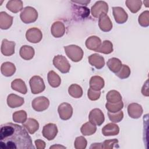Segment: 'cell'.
<instances>
[{"label":"cell","mask_w":149,"mask_h":149,"mask_svg":"<svg viewBox=\"0 0 149 149\" xmlns=\"http://www.w3.org/2000/svg\"><path fill=\"white\" fill-rule=\"evenodd\" d=\"M68 93L70 96L74 98H79L83 95L82 88L77 84H71L68 88Z\"/></svg>","instance_id":"obj_31"},{"label":"cell","mask_w":149,"mask_h":149,"mask_svg":"<svg viewBox=\"0 0 149 149\" xmlns=\"http://www.w3.org/2000/svg\"><path fill=\"white\" fill-rule=\"evenodd\" d=\"M42 133L43 136L48 140H53L58 133V128L55 124L49 123L45 125L42 129Z\"/></svg>","instance_id":"obj_11"},{"label":"cell","mask_w":149,"mask_h":149,"mask_svg":"<svg viewBox=\"0 0 149 149\" xmlns=\"http://www.w3.org/2000/svg\"><path fill=\"white\" fill-rule=\"evenodd\" d=\"M106 99L108 102L116 103L122 101V96L119 92L116 90H110L106 95Z\"/></svg>","instance_id":"obj_32"},{"label":"cell","mask_w":149,"mask_h":149,"mask_svg":"<svg viewBox=\"0 0 149 149\" xmlns=\"http://www.w3.org/2000/svg\"><path fill=\"white\" fill-rule=\"evenodd\" d=\"M97 130V127L95 125L92 123L90 122H87L84 123L81 128V133L84 136H90L95 133Z\"/></svg>","instance_id":"obj_30"},{"label":"cell","mask_w":149,"mask_h":149,"mask_svg":"<svg viewBox=\"0 0 149 149\" xmlns=\"http://www.w3.org/2000/svg\"><path fill=\"white\" fill-rule=\"evenodd\" d=\"M87 142L83 136L77 137L75 139L74 146L76 149H84L86 148Z\"/></svg>","instance_id":"obj_41"},{"label":"cell","mask_w":149,"mask_h":149,"mask_svg":"<svg viewBox=\"0 0 149 149\" xmlns=\"http://www.w3.org/2000/svg\"><path fill=\"white\" fill-rule=\"evenodd\" d=\"M6 8L10 12L16 13L23 9V2L20 0H10L7 2Z\"/></svg>","instance_id":"obj_29"},{"label":"cell","mask_w":149,"mask_h":149,"mask_svg":"<svg viewBox=\"0 0 149 149\" xmlns=\"http://www.w3.org/2000/svg\"><path fill=\"white\" fill-rule=\"evenodd\" d=\"M105 107L108 112L115 113L121 111V109L123 108V103L122 101L116 103L107 102L105 104Z\"/></svg>","instance_id":"obj_36"},{"label":"cell","mask_w":149,"mask_h":149,"mask_svg":"<svg viewBox=\"0 0 149 149\" xmlns=\"http://www.w3.org/2000/svg\"><path fill=\"white\" fill-rule=\"evenodd\" d=\"M118 143V140L116 139L106 140L103 143H101V148L112 149L113 148V146Z\"/></svg>","instance_id":"obj_42"},{"label":"cell","mask_w":149,"mask_h":149,"mask_svg":"<svg viewBox=\"0 0 149 149\" xmlns=\"http://www.w3.org/2000/svg\"><path fill=\"white\" fill-rule=\"evenodd\" d=\"M47 79L49 84L54 88L59 87L61 83V77L53 70H51L48 73Z\"/></svg>","instance_id":"obj_27"},{"label":"cell","mask_w":149,"mask_h":149,"mask_svg":"<svg viewBox=\"0 0 149 149\" xmlns=\"http://www.w3.org/2000/svg\"><path fill=\"white\" fill-rule=\"evenodd\" d=\"M1 72L3 76L6 77H10L15 73L16 67L13 63L5 62L1 65Z\"/></svg>","instance_id":"obj_25"},{"label":"cell","mask_w":149,"mask_h":149,"mask_svg":"<svg viewBox=\"0 0 149 149\" xmlns=\"http://www.w3.org/2000/svg\"><path fill=\"white\" fill-rule=\"evenodd\" d=\"M27 40L31 43H38L42 38V34L41 30L37 27H32L28 29L26 33Z\"/></svg>","instance_id":"obj_10"},{"label":"cell","mask_w":149,"mask_h":149,"mask_svg":"<svg viewBox=\"0 0 149 149\" xmlns=\"http://www.w3.org/2000/svg\"><path fill=\"white\" fill-rule=\"evenodd\" d=\"M23 126L31 134H34L39 128V123L37 120L33 118H29L23 123Z\"/></svg>","instance_id":"obj_26"},{"label":"cell","mask_w":149,"mask_h":149,"mask_svg":"<svg viewBox=\"0 0 149 149\" xmlns=\"http://www.w3.org/2000/svg\"><path fill=\"white\" fill-rule=\"evenodd\" d=\"M12 118L15 122L23 123L27 120V113L24 110L16 111L13 113Z\"/></svg>","instance_id":"obj_35"},{"label":"cell","mask_w":149,"mask_h":149,"mask_svg":"<svg viewBox=\"0 0 149 149\" xmlns=\"http://www.w3.org/2000/svg\"><path fill=\"white\" fill-rule=\"evenodd\" d=\"M101 44V39L95 36L89 37L86 41V46L90 50L96 51Z\"/></svg>","instance_id":"obj_22"},{"label":"cell","mask_w":149,"mask_h":149,"mask_svg":"<svg viewBox=\"0 0 149 149\" xmlns=\"http://www.w3.org/2000/svg\"><path fill=\"white\" fill-rule=\"evenodd\" d=\"M148 3H149V1H144V3L145 4L146 7H148Z\"/></svg>","instance_id":"obj_49"},{"label":"cell","mask_w":149,"mask_h":149,"mask_svg":"<svg viewBox=\"0 0 149 149\" xmlns=\"http://www.w3.org/2000/svg\"><path fill=\"white\" fill-rule=\"evenodd\" d=\"M125 3L130 11L133 13L137 12L142 5V2L140 0H127Z\"/></svg>","instance_id":"obj_33"},{"label":"cell","mask_w":149,"mask_h":149,"mask_svg":"<svg viewBox=\"0 0 149 149\" xmlns=\"http://www.w3.org/2000/svg\"><path fill=\"white\" fill-rule=\"evenodd\" d=\"M119 133L118 125L113 123H109L105 125L102 129V133L104 136H116Z\"/></svg>","instance_id":"obj_20"},{"label":"cell","mask_w":149,"mask_h":149,"mask_svg":"<svg viewBox=\"0 0 149 149\" xmlns=\"http://www.w3.org/2000/svg\"><path fill=\"white\" fill-rule=\"evenodd\" d=\"M98 26L104 32L109 31L112 29V23L107 13H102L99 16Z\"/></svg>","instance_id":"obj_13"},{"label":"cell","mask_w":149,"mask_h":149,"mask_svg":"<svg viewBox=\"0 0 149 149\" xmlns=\"http://www.w3.org/2000/svg\"><path fill=\"white\" fill-rule=\"evenodd\" d=\"M113 51V44L109 40H105L101 43L100 47L96 52H101L104 54H109Z\"/></svg>","instance_id":"obj_34"},{"label":"cell","mask_w":149,"mask_h":149,"mask_svg":"<svg viewBox=\"0 0 149 149\" xmlns=\"http://www.w3.org/2000/svg\"><path fill=\"white\" fill-rule=\"evenodd\" d=\"M11 87L13 90L21 94H26L27 92V86L24 81L21 79H16L11 83Z\"/></svg>","instance_id":"obj_24"},{"label":"cell","mask_w":149,"mask_h":149,"mask_svg":"<svg viewBox=\"0 0 149 149\" xmlns=\"http://www.w3.org/2000/svg\"><path fill=\"white\" fill-rule=\"evenodd\" d=\"M37 149H44L45 147V143L42 140L37 139L34 141Z\"/></svg>","instance_id":"obj_45"},{"label":"cell","mask_w":149,"mask_h":149,"mask_svg":"<svg viewBox=\"0 0 149 149\" xmlns=\"http://www.w3.org/2000/svg\"><path fill=\"white\" fill-rule=\"evenodd\" d=\"M49 148H66V147L63 146H61L59 144H56V145L51 146Z\"/></svg>","instance_id":"obj_48"},{"label":"cell","mask_w":149,"mask_h":149,"mask_svg":"<svg viewBox=\"0 0 149 149\" xmlns=\"http://www.w3.org/2000/svg\"><path fill=\"white\" fill-rule=\"evenodd\" d=\"M141 93L143 95L148 97L149 95L148 92V80H147L145 82L144 84L143 85L142 89H141Z\"/></svg>","instance_id":"obj_44"},{"label":"cell","mask_w":149,"mask_h":149,"mask_svg":"<svg viewBox=\"0 0 149 149\" xmlns=\"http://www.w3.org/2000/svg\"><path fill=\"white\" fill-rule=\"evenodd\" d=\"M108 11V3L102 1H97L91 8V13L93 17H99L101 14L107 13Z\"/></svg>","instance_id":"obj_8"},{"label":"cell","mask_w":149,"mask_h":149,"mask_svg":"<svg viewBox=\"0 0 149 149\" xmlns=\"http://www.w3.org/2000/svg\"><path fill=\"white\" fill-rule=\"evenodd\" d=\"M101 95L100 91L93 90L91 88H89L87 92V96L88 98L91 101H95L100 98Z\"/></svg>","instance_id":"obj_43"},{"label":"cell","mask_w":149,"mask_h":149,"mask_svg":"<svg viewBox=\"0 0 149 149\" xmlns=\"http://www.w3.org/2000/svg\"><path fill=\"white\" fill-rule=\"evenodd\" d=\"M112 12L115 20L117 23L123 24L127 20L128 15L123 8L119 6L113 7Z\"/></svg>","instance_id":"obj_12"},{"label":"cell","mask_w":149,"mask_h":149,"mask_svg":"<svg viewBox=\"0 0 149 149\" xmlns=\"http://www.w3.org/2000/svg\"><path fill=\"white\" fill-rule=\"evenodd\" d=\"M90 148H101V143H93Z\"/></svg>","instance_id":"obj_47"},{"label":"cell","mask_w":149,"mask_h":149,"mask_svg":"<svg viewBox=\"0 0 149 149\" xmlns=\"http://www.w3.org/2000/svg\"><path fill=\"white\" fill-rule=\"evenodd\" d=\"M88 59L89 63L97 69L102 68L105 65L104 57L98 54H91L88 56Z\"/></svg>","instance_id":"obj_17"},{"label":"cell","mask_w":149,"mask_h":149,"mask_svg":"<svg viewBox=\"0 0 149 149\" xmlns=\"http://www.w3.org/2000/svg\"><path fill=\"white\" fill-rule=\"evenodd\" d=\"M107 65L109 70L115 73H117L120 69L122 66L121 61L116 58H112L109 59L107 62Z\"/></svg>","instance_id":"obj_28"},{"label":"cell","mask_w":149,"mask_h":149,"mask_svg":"<svg viewBox=\"0 0 149 149\" xmlns=\"http://www.w3.org/2000/svg\"><path fill=\"white\" fill-rule=\"evenodd\" d=\"M34 54V49L32 47L27 45H23L19 51L20 56L24 60L29 61L31 59L33 58Z\"/></svg>","instance_id":"obj_23"},{"label":"cell","mask_w":149,"mask_h":149,"mask_svg":"<svg viewBox=\"0 0 149 149\" xmlns=\"http://www.w3.org/2000/svg\"><path fill=\"white\" fill-rule=\"evenodd\" d=\"M53 65L61 73H68L70 69V65L68 59L63 55H58L53 59Z\"/></svg>","instance_id":"obj_4"},{"label":"cell","mask_w":149,"mask_h":149,"mask_svg":"<svg viewBox=\"0 0 149 149\" xmlns=\"http://www.w3.org/2000/svg\"><path fill=\"white\" fill-rule=\"evenodd\" d=\"M20 17L21 20L26 24L33 23L37 19L38 12L35 8L31 6H26L22 10Z\"/></svg>","instance_id":"obj_3"},{"label":"cell","mask_w":149,"mask_h":149,"mask_svg":"<svg viewBox=\"0 0 149 149\" xmlns=\"http://www.w3.org/2000/svg\"><path fill=\"white\" fill-rule=\"evenodd\" d=\"M141 105L137 103L130 104L127 107V112L129 116L133 119L139 118L143 113Z\"/></svg>","instance_id":"obj_15"},{"label":"cell","mask_w":149,"mask_h":149,"mask_svg":"<svg viewBox=\"0 0 149 149\" xmlns=\"http://www.w3.org/2000/svg\"><path fill=\"white\" fill-rule=\"evenodd\" d=\"M15 42L14 41H8L7 39H3L2 41L1 51L5 56H11L15 53Z\"/></svg>","instance_id":"obj_14"},{"label":"cell","mask_w":149,"mask_h":149,"mask_svg":"<svg viewBox=\"0 0 149 149\" xmlns=\"http://www.w3.org/2000/svg\"><path fill=\"white\" fill-rule=\"evenodd\" d=\"M0 146L3 149L34 148L31 138L25 128L11 122L1 126Z\"/></svg>","instance_id":"obj_1"},{"label":"cell","mask_w":149,"mask_h":149,"mask_svg":"<svg viewBox=\"0 0 149 149\" xmlns=\"http://www.w3.org/2000/svg\"><path fill=\"white\" fill-rule=\"evenodd\" d=\"M29 84L31 91L34 94H39L45 88L44 80L39 76H34L31 77L29 80Z\"/></svg>","instance_id":"obj_5"},{"label":"cell","mask_w":149,"mask_h":149,"mask_svg":"<svg viewBox=\"0 0 149 149\" xmlns=\"http://www.w3.org/2000/svg\"><path fill=\"white\" fill-rule=\"evenodd\" d=\"M74 14L76 16L81 17L82 19L85 18L89 16L90 10L88 8L85 6H76L74 8Z\"/></svg>","instance_id":"obj_37"},{"label":"cell","mask_w":149,"mask_h":149,"mask_svg":"<svg viewBox=\"0 0 149 149\" xmlns=\"http://www.w3.org/2000/svg\"><path fill=\"white\" fill-rule=\"evenodd\" d=\"M90 88L93 90L100 91L104 87L105 84L104 80L103 78L99 76H92L89 81Z\"/></svg>","instance_id":"obj_21"},{"label":"cell","mask_w":149,"mask_h":149,"mask_svg":"<svg viewBox=\"0 0 149 149\" xmlns=\"http://www.w3.org/2000/svg\"><path fill=\"white\" fill-rule=\"evenodd\" d=\"M64 49L68 57L73 62H79L83 57V51L80 47L77 45L72 44L65 46Z\"/></svg>","instance_id":"obj_2"},{"label":"cell","mask_w":149,"mask_h":149,"mask_svg":"<svg viewBox=\"0 0 149 149\" xmlns=\"http://www.w3.org/2000/svg\"><path fill=\"white\" fill-rule=\"evenodd\" d=\"M139 23L143 27H148L149 26V11L146 10L142 12L139 16Z\"/></svg>","instance_id":"obj_39"},{"label":"cell","mask_w":149,"mask_h":149,"mask_svg":"<svg viewBox=\"0 0 149 149\" xmlns=\"http://www.w3.org/2000/svg\"><path fill=\"white\" fill-rule=\"evenodd\" d=\"M72 2H74L75 3H78V4H80L81 5H87L88 3H89L90 2V1H72Z\"/></svg>","instance_id":"obj_46"},{"label":"cell","mask_w":149,"mask_h":149,"mask_svg":"<svg viewBox=\"0 0 149 149\" xmlns=\"http://www.w3.org/2000/svg\"><path fill=\"white\" fill-rule=\"evenodd\" d=\"M108 115L110 120L113 123L119 122L123 118V112L122 111H120L115 113L108 112Z\"/></svg>","instance_id":"obj_40"},{"label":"cell","mask_w":149,"mask_h":149,"mask_svg":"<svg viewBox=\"0 0 149 149\" xmlns=\"http://www.w3.org/2000/svg\"><path fill=\"white\" fill-rule=\"evenodd\" d=\"M89 121L96 126H101L105 120V117L102 111L99 108L92 109L88 115Z\"/></svg>","instance_id":"obj_7"},{"label":"cell","mask_w":149,"mask_h":149,"mask_svg":"<svg viewBox=\"0 0 149 149\" xmlns=\"http://www.w3.org/2000/svg\"><path fill=\"white\" fill-rule=\"evenodd\" d=\"M13 17L5 12H0V28L2 30L8 29L12 24Z\"/></svg>","instance_id":"obj_19"},{"label":"cell","mask_w":149,"mask_h":149,"mask_svg":"<svg viewBox=\"0 0 149 149\" xmlns=\"http://www.w3.org/2000/svg\"><path fill=\"white\" fill-rule=\"evenodd\" d=\"M119 78L121 79H125L129 77L130 74V68L126 65H122L120 69L115 73Z\"/></svg>","instance_id":"obj_38"},{"label":"cell","mask_w":149,"mask_h":149,"mask_svg":"<svg viewBox=\"0 0 149 149\" xmlns=\"http://www.w3.org/2000/svg\"><path fill=\"white\" fill-rule=\"evenodd\" d=\"M51 33L55 38L62 37L65 33V27L64 24L60 21L54 22L51 26Z\"/></svg>","instance_id":"obj_16"},{"label":"cell","mask_w":149,"mask_h":149,"mask_svg":"<svg viewBox=\"0 0 149 149\" xmlns=\"http://www.w3.org/2000/svg\"><path fill=\"white\" fill-rule=\"evenodd\" d=\"M49 105V100L44 96H40L35 98L31 102L33 108L37 111L41 112L46 110Z\"/></svg>","instance_id":"obj_6"},{"label":"cell","mask_w":149,"mask_h":149,"mask_svg":"<svg viewBox=\"0 0 149 149\" xmlns=\"http://www.w3.org/2000/svg\"><path fill=\"white\" fill-rule=\"evenodd\" d=\"M24 98L15 94H10L7 97V104L11 108H17L24 104Z\"/></svg>","instance_id":"obj_18"},{"label":"cell","mask_w":149,"mask_h":149,"mask_svg":"<svg viewBox=\"0 0 149 149\" xmlns=\"http://www.w3.org/2000/svg\"><path fill=\"white\" fill-rule=\"evenodd\" d=\"M58 112L59 117L62 120L69 119L73 114V108L72 105L67 102L61 104L58 108Z\"/></svg>","instance_id":"obj_9"}]
</instances>
